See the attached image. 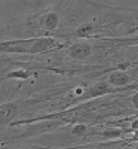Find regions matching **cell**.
<instances>
[{
	"mask_svg": "<svg viewBox=\"0 0 138 149\" xmlns=\"http://www.w3.org/2000/svg\"><path fill=\"white\" fill-rule=\"evenodd\" d=\"M106 93H108V86L106 84H99V85L92 88L91 95H101V94H106Z\"/></svg>",
	"mask_w": 138,
	"mask_h": 149,
	"instance_id": "6",
	"label": "cell"
},
{
	"mask_svg": "<svg viewBox=\"0 0 138 149\" xmlns=\"http://www.w3.org/2000/svg\"><path fill=\"white\" fill-rule=\"evenodd\" d=\"M58 26V17H57V14H49L48 17H46V27L49 29V30H52V29H55Z\"/></svg>",
	"mask_w": 138,
	"mask_h": 149,
	"instance_id": "5",
	"label": "cell"
},
{
	"mask_svg": "<svg viewBox=\"0 0 138 149\" xmlns=\"http://www.w3.org/2000/svg\"><path fill=\"white\" fill-rule=\"evenodd\" d=\"M128 81H129V78H128L125 73H120V72L113 73L111 76H110V82H111L113 85H125Z\"/></svg>",
	"mask_w": 138,
	"mask_h": 149,
	"instance_id": "4",
	"label": "cell"
},
{
	"mask_svg": "<svg viewBox=\"0 0 138 149\" xmlns=\"http://www.w3.org/2000/svg\"><path fill=\"white\" fill-rule=\"evenodd\" d=\"M17 115V106L15 104H5L0 109V124H8L9 121L14 119V116Z\"/></svg>",
	"mask_w": 138,
	"mask_h": 149,
	"instance_id": "2",
	"label": "cell"
},
{
	"mask_svg": "<svg viewBox=\"0 0 138 149\" xmlns=\"http://www.w3.org/2000/svg\"><path fill=\"white\" fill-rule=\"evenodd\" d=\"M91 54V46L88 43H77L70 48V55L76 60H83Z\"/></svg>",
	"mask_w": 138,
	"mask_h": 149,
	"instance_id": "1",
	"label": "cell"
},
{
	"mask_svg": "<svg viewBox=\"0 0 138 149\" xmlns=\"http://www.w3.org/2000/svg\"><path fill=\"white\" fill-rule=\"evenodd\" d=\"M92 31H94V27H92V26H89V24H85V26L79 27L77 34H79L80 37H85V36H88V34H91Z\"/></svg>",
	"mask_w": 138,
	"mask_h": 149,
	"instance_id": "7",
	"label": "cell"
},
{
	"mask_svg": "<svg viewBox=\"0 0 138 149\" xmlns=\"http://www.w3.org/2000/svg\"><path fill=\"white\" fill-rule=\"evenodd\" d=\"M134 106H135V107L138 106V95H137V94L134 95Z\"/></svg>",
	"mask_w": 138,
	"mask_h": 149,
	"instance_id": "10",
	"label": "cell"
},
{
	"mask_svg": "<svg viewBox=\"0 0 138 149\" xmlns=\"http://www.w3.org/2000/svg\"><path fill=\"white\" fill-rule=\"evenodd\" d=\"M119 134H120L119 130H107L104 133V136H107V137H111V136H119Z\"/></svg>",
	"mask_w": 138,
	"mask_h": 149,
	"instance_id": "9",
	"label": "cell"
},
{
	"mask_svg": "<svg viewBox=\"0 0 138 149\" xmlns=\"http://www.w3.org/2000/svg\"><path fill=\"white\" fill-rule=\"evenodd\" d=\"M54 45V40L51 39H42V40H37L31 48H30V52L31 54H39V52H43L46 49H49Z\"/></svg>",
	"mask_w": 138,
	"mask_h": 149,
	"instance_id": "3",
	"label": "cell"
},
{
	"mask_svg": "<svg viewBox=\"0 0 138 149\" xmlns=\"http://www.w3.org/2000/svg\"><path fill=\"white\" fill-rule=\"evenodd\" d=\"M85 131H86V127L85 125H76L73 128V134L74 136H82V134H85Z\"/></svg>",
	"mask_w": 138,
	"mask_h": 149,
	"instance_id": "8",
	"label": "cell"
}]
</instances>
